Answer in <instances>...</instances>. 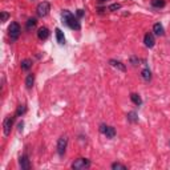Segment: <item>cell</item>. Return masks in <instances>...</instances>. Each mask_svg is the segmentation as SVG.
Masks as SVG:
<instances>
[{"label": "cell", "mask_w": 170, "mask_h": 170, "mask_svg": "<svg viewBox=\"0 0 170 170\" xmlns=\"http://www.w3.org/2000/svg\"><path fill=\"white\" fill-rule=\"evenodd\" d=\"M56 39H57V42H59V44H64V42H65L64 33L61 32L60 28H56Z\"/></svg>", "instance_id": "cell-12"}, {"label": "cell", "mask_w": 170, "mask_h": 170, "mask_svg": "<svg viewBox=\"0 0 170 170\" xmlns=\"http://www.w3.org/2000/svg\"><path fill=\"white\" fill-rule=\"evenodd\" d=\"M37 37L40 39V40H47V39L49 37V29H48L47 27H41L37 32Z\"/></svg>", "instance_id": "cell-9"}, {"label": "cell", "mask_w": 170, "mask_h": 170, "mask_svg": "<svg viewBox=\"0 0 170 170\" xmlns=\"http://www.w3.org/2000/svg\"><path fill=\"white\" fill-rule=\"evenodd\" d=\"M13 120H15L13 117H7L4 120V122H3V128H4V134L5 136H8L11 133V128L13 125Z\"/></svg>", "instance_id": "cell-6"}, {"label": "cell", "mask_w": 170, "mask_h": 170, "mask_svg": "<svg viewBox=\"0 0 170 170\" xmlns=\"http://www.w3.org/2000/svg\"><path fill=\"white\" fill-rule=\"evenodd\" d=\"M33 83H35V76L31 73V75L27 76V80H25V86H27L28 89H31V88L33 86Z\"/></svg>", "instance_id": "cell-13"}, {"label": "cell", "mask_w": 170, "mask_h": 170, "mask_svg": "<svg viewBox=\"0 0 170 170\" xmlns=\"http://www.w3.org/2000/svg\"><path fill=\"white\" fill-rule=\"evenodd\" d=\"M152 5L154 8H162L165 7V0H152Z\"/></svg>", "instance_id": "cell-18"}, {"label": "cell", "mask_w": 170, "mask_h": 170, "mask_svg": "<svg viewBox=\"0 0 170 170\" xmlns=\"http://www.w3.org/2000/svg\"><path fill=\"white\" fill-rule=\"evenodd\" d=\"M153 32H154V35H157V36H163L165 31H163L162 25H161L160 23H157V24L153 25Z\"/></svg>", "instance_id": "cell-10"}, {"label": "cell", "mask_w": 170, "mask_h": 170, "mask_svg": "<svg viewBox=\"0 0 170 170\" xmlns=\"http://www.w3.org/2000/svg\"><path fill=\"white\" fill-rule=\"evenodd\" d=\"M90 166V161L86 160V158H78L76 160L75 162L72 163V169H76V170H81V169H86Z\"/></svg>", "instance_id": "cell-3"}, {"label": "cell", "mask_w": 170, "mask_h": 170, "mask_svg": "<svg viewBox=\"0 0 170 170\" xmlns=\"http://www.w3.org/2000/svg\"><path fill=\"white\" fill-rule=\"evenodd\" d=\"M63 19H64V21H65V24L68 25V27L70 28V29H76V31H78L81 28V25H80V21H78V19L77 18H75V15H73L72 12H69V11H63Z\"/></svg>", "instance_id": "cell-1"}, {"label": "cell", "mask_w": 170, "mask_h": 170, "mask_svg": "<svg viewBox=\"0 0 170 170\" xmlns=\"http://www.w3.org/2000/svg\"><path fill=\"white\" fill-rule=\"evenodd\" d=\"M144 42H145V45L148 48H153L154 47V36H153V33H146L145 37H144Z\"/></svg>", "instance_id": "cell-8"}, {"label": "cell", "mask_w": 170, "mask_h": 170, "mask_svg": "<svg viewBox=\"0 0 170 170\" xmlns=\"http://www.w3.org/2000/svg\"><path fill=\"white\" fill-rule=\"evenodd\" d=\"M141 75H142V78L145 81H150V78H152V72H150L148 68H145V69L141 72Z\"/></svg>", "instance_id": "cell-17"}, {"label": "cell", "mask_w": 170, "mask_h": 170, "mask_svg": "<svg viewBox=\"0 0 170 170\" xmlns=\"http://www.w3.org/2000/svg\"><path fill=\"white\" fill-rule=\"evenodd\" d=\"M130 61H132V64H134V65L138 64V59H136V57H132L130 59Z\"/></svg>", "instance_id": "cell-26"}, {"label": "cell", "mask_w": 170, "mask_h": 170, "mask_svg": "<svg viewBox=\"0 0 170 170\" xmlns=\"http://www.w3.org/2000/svg\"><path fill=\"white\" fill-rule=\"evenodd\" d=\"M8 31H10V36H11V40H18L19 35H20V25L18 24V23H11L10 28H8Z\"/></svg>", "instance_id": "cell-4"}, {"label": "cell", "mask_w": 170, "mask_h": 170, "mask_svg": "<svg viewBox=\"0 0 170 170\" xmlns=\"http://www.w3.org/2000/svg\"><path fill=\"white\" fill-rule=\"evenodd\" d=\"M36 11H37V15L40 16V18H45V16L49 13V11H51V4H49V1H41L40 4L37 5Z\"/></svg>", "instance_id": "cell-2"}, {"label": "cell", "mask_w": 170, "mask_h": 170, "mask_svg": "<svg viewBox=\"0 0 170 170\" xmlns=\"http://www.w3.org/2000/svg\"><path fill=\"white\" fill-rule=\"evenodd\" d=\"M104 134H105L108 138H113V137L116 136V130H114V128H113V126H106V130L104 132Z\"/></svg>", "instance_id": "cell-14"}, {"label": "cell", "mask_w": 170, "mask_h": 170, "mask_svg": "<svg viewBox=\"0 0 170 170\" xmlns=\"http://www.w3.org/2000/svg\"><path fill=\"white\" fill-rule=\"evenodd\" d=\"M84 16V11L83 10H77V18H83Z\"/></svg>", "instance_id": "cell-25"}, {"label": "cell", "mask_w": 170, "mask_h": 170, "mask_svg": "<svg viewBox=\"0 0 170 170\" xmlns=\"http://www.w3.org/2000/svg\"><path fill=\"white\" fill-rule=\"evenodd\" d=\"M36 19H29V20L27 21V31H31V29H33V28L36 27Z\"/></svg>", "instance_id": "cell-20"}, {"label": "cell", "mask_w": 170, "mask_h": 170, "mask_svg": "<svg viewBox=\"0 0 170 170\" xmlns=\"http://www.w3.org/2000/svg\"><path fill=\"white\" fill-rule=\"evenodd\" d=\"M98 1H100V3H104V1H106V0H98Z\"/></svg>", "instance_id": "cell-27"}, {"label": "cell", "mask_w": 170, "mask_h": 170, "mask_svg": "<svg viewBox=\"0 0 170 170\" xmlns=\"http://www.w3.org/2000/svg\"><path fill=\"white\" fill-rule=\"evenodd\" d=\"M19 163H20V168L23 170H29V168H31V163H29V160H28L27 154L21 155L20 160H19Z\"/></svg>", "instance_id": "cell-7"}, {"label": "cell", "mask_w": 170, "mask_h": 170, "mask_svg": "<svg viewBox=\"0 0 170 170\" xmlns=\"http://www.w3.org/2000/svg\"><path fill=\"white\" fill-rule=\"evenodd\" d=\"M128 120H129L130 122H137V121H138L137 113H136V112H129V113H128Z\"/></svg>", "instance_id": "cell-19"}, {"label": "cell", "mask_w": 170, "mask_h": 170, "mask_svg": "<svg viewBox=\"0 0 170 170\" xmlns=\"http://www.w3.org/2000/svg\"><path fill=\"white\" fill-rule=\"evenodd\" d=\"M67 145H68V138L65 137V136H63V137L59 138L57 141V153L60 157H63L65 150H67Z\"/></svg>", "instance_id": "cell-5"}, {"label": "cell", "mask_w": 170, "mask_h": 170, "mask_svg": "<svg viewBox=\"0 0 170 170\" xmlns=\"http://www.w3.org/2000/svg\"><path fill=\"white\" fill-rule=\"evenodd\" d=\"M8 18H10V15L7 12H1V21H7Z\"/></svg>", "instance_id": "cell-24"}, {"label": "cell", "mask_w": 170, "mask_h": 170, "mask_svg": "<svg viewBox=\"0 0 170 170\" xmlns=\"http://www.w3.org/2000/svg\"><path fill=\"white\" fill-rule=\"evenodd\" d=\"M31 67H32V60H29V59H25V60L21 61V69L23 70L31 69Z\"/></svg>", "instance_id": "cell-15"}, {"label": "cell", "mask_w": 170, "mask_h": 170, "mask_svg": "<svg viewBox=\"0 0 170 170\" xmlns=\"http://www.w3.org/2000/svg\"><path fill=\"white\" fill-rule=\"evenodd\" d=\"M112 169H113V170H126L128 168H126L125 165H122V163L114 162V163H112Z\"/></svg>", "instance_id": "cell-21"}, {"label": "cell", "mask_w": 170, "mask_h": 170, "mask_svg": "<svg viewBox=\"0 0 170 170\" xmlns=\"http://www.w3.org/2000/svg\"><path fill=\"white\" fill-rule=\"evenodd\" d=\"M130 100H132L136 105H141V104H142V100H141V97L137 93H132V95H130Z\"/></svg>", "instance_id": "cell-16"}, {"label": "cell", "mask_w": 170, "mask_h": 170, "mask_svg": "<svg viewBox=\"0 0 170 170\" xmlns=\"http://www.w3.org/2000/svg\"><path fill=\"white\" fill-rule=\"evenodd\" d=\"M109 63H110V65H112V67H114V68H117V69H120L121 72H125V70H126L125 65L121 63V61H117V60H110Z\"/></svg>", "instance_id": "cell-11"}, {"label": "cell", "mask_w": 170, "mask_h": 170, "mask_svg": "<svg viewBox=\"0 0 170 170\" xmlns=\"http://www.w3.org/2000/svg\"><path fill=\"white\" fill-rule=\"evenodd\" d=\"M120 8H121V4H118V3H114V4L109 5V8H108V10H109V11H117V10H120Z\"/></svg>", "instance_id": "cell-23"}, {"label": "cell", "mask_w": 170, "mask_h": 170, "mask_svg": "<svg viewBox=\"0 0 170 170\" xmlns=\"http://www.w3.org/2000/svg\"><path fill=\"white\" fill-rule=\"evenodd\" d=\"M25 110H27V108H25V105H20L18 108V110H16V116H21V114H24L25 113Z\"/></svg>", "instance_id": "cell-22"}]
</instances>
